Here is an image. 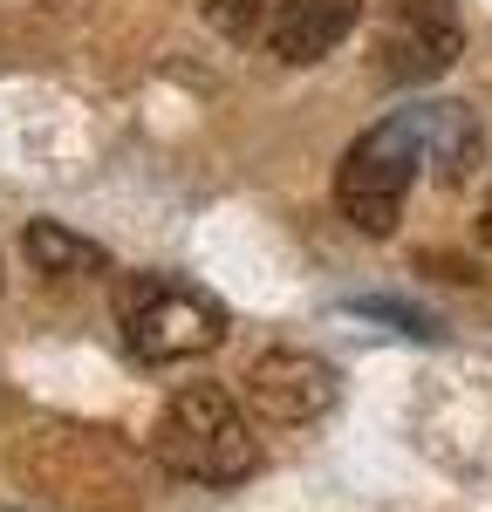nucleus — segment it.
<instances>
[{
	"label": "nucleus",
	"mask_w": 492,
	"mask_h": 512,
	"mask_svg": "<svg viewBox=\"0 0 492 512\" xmlns=\"http://www.w3.org/2000/svg\"><path fill=\"white\" fill-rule=\"evenodd\" d=\"M151 451H158L164 472L192 478V485H240L260 465V444L246 431L240 403L212 383H192L164 403L158 431H151Z\"/></svg>",
	"instance_id": "obj_1"
},
{
	"label": "nucleus",
	"mask_w": 492,
	"mask_h": 512,
	"mask_svg": "<svg viewBox=\"0 0 492 512\" xmlns=\"http://www.w3.org/2000/svg\"><path fill=\"white\" fill-rule=\"evenodd\" d=\"M117 328L137 362H192L226 342V308L178 274H130L117 287Z\"/></svg>",
	"instance_id": "obj_2"
},
{
	"label": "nucleus",
	"mask_w": 492,
	"mask_h": 512,
	"mask_svg": "<svg viewBox=\"0 0 492 512\" xmlns=\"http://www.w3.org/2000/svg\"><path fill=\"white\" fill-rule=\"evenodd\" d=\"M417 164H424V151H417V137H410L404 110L383 117V123H369L363 137L349 144V158L335 164V205H342V219H349L356 233L383 239L397 219H404V198H410Z\"/></svg>",
	"instance_id": "obj_3"
},
{
	"label": "nucleus",
	"mask_w": 492,
	"mask_h": 512,
	"mask_svg": "<svg viewBox=\"0 0 492 512\" xmlns=\"http://www.w3.org/2000/svg\"><path fill=\"white\" fill-rule=\"evenodd\" d=\"M465 55V21L451 0H397L376 28V76L383 82H431Z\"/></svg>",
	"instance_id": "obj_4"
},
{
	"label": "nucleus",
	"mask_w": 492,
	"mask_h": 512,
	"mask_svg": "<svg viewBox=\"0 0 492 512\" xmlns=\"http://www.w3.org/2000/svg\"><path fill=\"white\" fill-rule=\"evenodd\" d=\"M246 396L267 424H315L328 403H335V369L322 355H301V349H274L246 369Z\"/></svg>",
	"instance_id": "obj_5"
},
{
	"label": "nucleus",
	"mask_w": 492,
	"mask_h": 512,
	"mask_svg": "<svg viewBox=\"0 0 492 512\" xmlns=\"http://www.w3.org/2000/svg\"><path fill=\"white\" fill-rule=\"evenodd\" d=\"M404 117H410V137H417L424 164H431L445 185H465L472 164H479V151H486L479 117H472L465 103H410Z\"/></svg>",
	"instance_id": "obj_6"
},
{
	"label": "nucleus",
	"mask_w": 492,
	"mask_h": 512,
	"mask_svg": "<svg viewBox=\"0 0 492 512\" xmlns=\"http://www.w3.org/2000/svg\"><path fill=\"white\" fill-rule=\"evenodd\" d=\"M356 14H363V0H294L281 14V28L267 35V48L294 69H308V62L335 55V41L356 28Z\"/></svg>",
	"instance_id": "obj_7"
},
{
	"label": "nucleus",
	"mask_w": 492,
	"mask_h": 512,
	"mask_svg": "<svg viewBox=\"0 0 492 512\" xmlns=\"http://www.w3.org/2000/svg\"><path fill=\"white\" fill-rule=\"evenodd\" d=\"M21 246H28V260H35L41 274H55V280H82V274H103V267H110V253H103L96 239L69 233L62 219H35V226L21 233Z\"/></svg>",
	"instance_id": "obj_8"
},
{
	"label": "nucleus",
	"mask_w": 492,
	"mask_h": 512,
	"mask_svg": "<svg viewBox=\"0 0 492 512\" xmlns=\"http://www.w3.org/2000/svg\"><path fill=\"white\" fill-rule=\"evenodd\" d=\"M294 0H205V21L226 41H267Z\"/></svg>",
	"instance_id": "obj_9"
},
{
	"label": "nucleus",
	"mask_w": 492,
	"mask_h": 512,
	"mask_svg": "<svg viewBox=\"0 0 492 512\" xmlns=\"http://www.w3.org/2000/svg\"><path fill=\"white\" fill-rule=\"evenodd\" d=\"M356 315H376V321H404V335H431V321L397 308V301H356Z\"/></svg>",
	"instance_id": "obj_10"
},
{
	"label": "nucleus",
	"mask_w": 492,
	"mask_h": 512,
	"mask_svg": "<svg viewBox=\"0 0 492 512\" xmlns=\"http://www.w3.org/2000/svg\"><path fill=\"white\" fill-rule=\"evenodd\" d=\"M479 239L492 246V192H486V219H479Z\"/></svg>",
	"instance_id": "obj_11"
}]
</instances>
